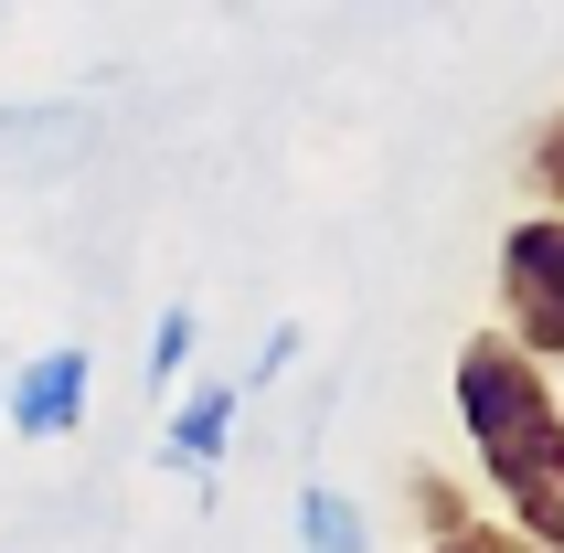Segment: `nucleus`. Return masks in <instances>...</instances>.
I'll list each match as a JSON object with an SVG mask.
<instances>
[{"instance_id":"39448f33","label":"nucleus","mask_w":564,"mask_h":553,"mask_svg":"<svg viewBox=\"0 0 564 553\" xmlns=\"http://www.w3.org/2000/svg\"><path fill=\"white\" fill-rule=\"evenodd\" d=\"M415 511H426V553H543L522 522H479L447 479H415Z\"/></svg>"},{"instance_id":"1a4fd4ad","label":"nucleus","mask_w":564,"mask_h":553,"mask_svg":"<svg viewBox=\"0 0 564 553\" xmlns=\"http://www.w3.org/2000/svg\"><path fill=\"white\" fill-rule=\"evenodd\" d=\"M288 362H299V319H278V330H267V351H256L246 383H267V372H288Z\"/></svg>"},{"instance_id":"423d86ee","label":"nucleus","mask_w":564,"mask_h":553,"mask_svg":"<svg viewBox=\"0 0 564 553\" xmlns=\"http://www.w3.org/2000/svg\"><path fill=\"white\" fill-rule=\"evenodd\" d=\"M299 553H373V522H362V511H351L341 490H299Z\"/></svg>"},{"instance_id":"f03ea898","label":"nucleus","mask_w":564,"mask_h":553,"mask_svg":"<svg viewBox=\"0 0 564 553\" xmlns=\"http://www.w3.org/2000/svg\"><path fill=\"white\" fill-rule=\"evenodd\" d=\"M501 330L533 362H564V214H522L501 235Z\"/></svg>"},{"instance_id":"7ed1b4c3","label":"nucleus","mask_w":564,"mask_h":553,"mask_svg":"<svg viewBox=\"0 0 564 553\" xmlns=\"http://www.w3.org/2000/svg\"><path fill=\"white\" fill-rule=\"evenodd\" d=\"M86 351H75V340H54V351H32L22 372H11V404H0V415H11V436H22V447H54V436H75L86 426Z\"/></svg>"},{"instance_id":"0eeeda50","label":"nucleus","mask_w":564,"mask_h":553,"mask_svg":"<svg viewBox=\"0 0 564 553\" xmlns=\"http://www.w3.org/2000/svg\"><path fill=\"white\" fill-rule=\"evenodd\" d=\"M192 340H203V319L192 308H160V330H150V394H182V372H192Z\"/></svg>"},{"instance_id":"20e7f679","label":"nucleus","mask_w":564,"mask_h":553,"mask_svg":"<svg viewBox=\"0 0 564 553\" xmlns=\"http://www.w3.org/2000/svg\"><path fill=\"white\" fill-rule=\"evenodd\" d=\"M235 415H246V383H192L182 404H171V436H160V458L182 468L192 490H214V468H224V447H235Z\"/></svg>"},{"instance_id":"6e6552de","label":"nucleus","mask_w":564,"mask_h":553,"mask_svg":"<svg viewBox=\"0 0 564 553\" xmlns=\"http://www.w3.org/2000/svg\"><path fill=\"white\" fill-rule=\"evenodd\" d=\"M522 192H533L543 214H564V107L533 128V150H522Z\"/></svg>"},{"instance_id":"f257e3e1","label":"nucleus","mask_w":564,"mask_h":553,"mask_svg":"<svg viewBox=\"0 0 564 553\" xmlns=\"http://www.w3.org/2000/svg\"><path fill=\"white\" fill-rule=\"evenodd\" d=\"M447 383H458V426L479 447V479L501 490V511L543 553H564V404L543 383V362L511 330H479V340H458Z\"/></svg>"}]
</instances>
